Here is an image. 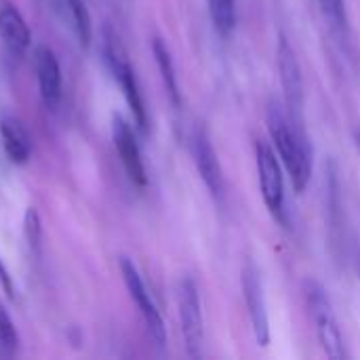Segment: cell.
<instances>
[{
  "instance_id": "obj_1",
  "label": "cell",
  "mask_w": 360,
  "mask_h": 360,
  "mask_svg": "<svg viewBox=\"0 0 360 360\" xmlns=\"http://www.w3.org/2000/svg\"><path fill=\"white\" fill-rule=\"evenodd\" d=\"M268 129L270 137L276 146L278 158L287 173L291 175L293 188L304 192L310 175H312V150L308 146V137L297 120L287 118L278 108H270L268 112Z\"/></svg>"
},
{
  "instance_id": "obj_2",
  "label": "cell",
  "mask_w": 360,
  "mask_h": 360,
  "mask_svg": "<svg viewBox=\"0 0 360 360\" xmlns=\"http://www.w3.org/2000/svg\"><path fill=\"white\" fill-rule=\"evenodd\" d=\"M105 57H108V63H110L114 78L118 80V84L122 89V95H124V99L133 112L137 127L141 131H146L148 129V112H146V103H143L135 72H133V68L127 59V53L122 51L116 34H112L110 30H105Z\"/></svg>"
},
{
  "instance_id": "obj_3",
  "label": "cell",
  "mask_w": 360,
  "mask_h": 360,
  "mask_svg": "<svg viewBox=\"0 0 360 360\" xmlns=\"http://www.w3.org/2000/svg\"><path fill=\"white\" fill-rule=\"evenodd\" d=\"M306 297H308V306L316 323V338L321 342V348L325 350L329 359L342 360L346 356V346H344V338H342L338 319L333 314V308L325 289L316 283H308Z\"/></svg>"
},
{
  "instance_id": "obj_4",
  "label": "cell",
  "mask_w": 360,
  "mask_h": 360,
  "mask_svg": "<svg viewBox=\"0 0 360 360\" xmlns=\"http://www.w3.org/2000/svg\"><path fill=\"white\" fill-rule=\"evenodd\" d=\"M177 308H179V323H181V335L186 350L192 359H198L202 354V308H200V295L194 278L186 276L181 278L177 287Z\"/></svg>"
},
{
  "instance_id": "obj_5",
  "label": "cell",
  "mask_w": 360,
  "mask_h": 360,
  "mask_svg": "<svg viewBox=\"0 0 360 360\" xmlns=\"http://www.w3.org/2000/svg\"><path fill=\"white\" fill-rule=\"evenodd\" d=\"M255 156H257V173H259V186L264 194V202L268 211L281 221L287 224V213H285V179H283V169L276 158V152L259 141L255 146Z\"/></svg>"
},
{
  "instance_id": "obj_6",
  "label": "cell",
  "mask_w": 360,
  "mask_h": 360,
  "mask_svg": "<svg viewBox=\"0 0 360 360\" xmlns=\"http://www.w3.org/2000/svg\"><path fill=\"white\" fill-rule=\"evenodd\" d=\"M120 272H122V278H124V285H127V291L131 295V300L135 302L146 327H148V333L150 338L162 346L167 342V329H165V323H162V316L152 300V295L148 293L146 289V283L139 274V270L135 268V264L129 259V257H122L120 259Z\"/></svg>"
},
{
  "instance_id": "obj_7",
  "label": "cell",
  "mask_w": 360,
  "mask_h": 360,
  "mask_svg": "<svg viewBox=\"0 0 360 360\" xmlns=\"http://www.w3.org/2000/svg\"><path fill=\"white\" fill-rule=\"evenodd\" d=\"M278 70H281V82L285 89L287 108L291 112V118L300 122L304 112V80H302V70L295 51L285 36H281L278 40Z\"/></svg>"
},
{
  "instance_id": "obj_8",
  "label": "cell",
  "mask_w": 360,
  "mask_h": 360,
  "mask_svg": "<svg viewBox=\"0 0 360 360\" xmlns=\"http://www.w3.org/2000/svg\"><path fill=\"white\" fill-rule=\"evenodd\" d=\"M190 152L194 156V162H196V169L207 186V190L213 194V198H221L224 196V173H221V165H219V158L213 150V143L209 139V135L205 133V129H196L192 135H190Z\"/></svg>"
},
{
  "instance_id": "obj_9",
  "label": "cell",
  "mask_w": 360,
  "mask_h": 360,
  "mask_svg": "<svg viewBox=\"0 0 360 360\" xmlns=\"http://www.w3.org/2000/svg\"><path fill=\"white\" fill-rule=\"evenodd\" d=\"M243 293H245V302L249 308V319L253 325L255 340L259 346H268L270 321H268V308H266V297H264V285H262L259 272L251 264L243 270Z\"/></svg>"
},
{
  "instance_id": "obj_10",
  "label": "cell",
  "mask_w": 360,
  "mask_h": 360,
  "mask_svg": "<svg viewBox=\"0 0 360 360\" xmlns=\"http://www.w3.org/2000/svg\"><path fill=\"white\" fill-rule=\"evenodd\" d=\"M112 137H114V146L118 150L120 162L129 175V179L139 186L146 188L148 184V175H146V165L141 158V150L137 146V139L133 135V129L129 127V122L122 116H114L112 122Z\"/></svg>"
},
{
  "instance_id": "obj_11",
  "label": "cell",
  "mask_w": 360,
  "mask_h": 360,
  "mask_svg": "<svg viewBox=\"0 0 360 360\" xmlns=\"http://www.w3.org/2000/svg\"><path fill=\"white\" fill-rule=\"evenodd\" d=\"M36 78L42 103L55 110L61 101V68L59 59L49 46H38L36 51Z\"/></svg>"
},
{
  "instance_id": "obj_12",
  "label": "cell",
  "mask_w": 360,
  "mask_h": 360,
  "mask_svg": "<svg viewBox=\"0 0 360 360\" xmlns=\"http://www.w3.org/2000/svg\"><path fill=\"white\" fill-rule=\"evenodd\" d=\"M0 40L13 57H21L32 40L23 15L8 0H0Z\"/></svg>"
},
{
  "instance_id": "obj_13",
  "label": "cell",
  "mask_w": 360,
  "mask_h": 360,
  "mask_svg": "<svg viewBox=\"0 0 360 360\" xmlns=\"http://www.w3.org/2000/svg\"><path fill=\"white\" fill-rule=\"evenodd\" d=\"M0 137H2L4 152L11 162H15V165L27 162V158L32 154V139L19 118L4 116L0 120Z\"/></svg>"
},
{
  "instance_id": "obj_14",
  "label": "cell",
  "mask_w": 360,
  "mask_h": 360,
  "mask_svg": "<svg viewBox=\"0 0 360 360\" xmlns=\"http://www.w3.org/2000/svg\"><path fill=\"white\" fill-rule=\"evenodd\" d=\"M152 51H154V59H156V65H158V70H160L165 89H167L171 101H173L175 105H179V103H181V95H179V84H177V74H175V65H173L171 53H169L167 44H165L160 38H154Z\"/></svg>"
},
{
  "instance_id": "obj_15",
  "label": "cell",
  "mask_w": 360,
  "mask_h": 360,
  "mask_svg": "<svg viewBox=\"0 0 360 360\" xmlns=\"http://www.w3.org/2000/svg\"><path fill=\"white\" fill-rule=\"evenodd\" d=\"M211 21L221 38H228L236 27V0H207Z\"/></svg>"
},
{
  "instance_id": "obj_16",
  "label": "cell",
  "mask_w": 360,
  "mask_h": 360,
  "mask_svg": "<svg viewBox=\"0 0 360 360\" xmlns=\"http://www.w3.org/2000/svg\"><path fill=\"white\" fill-rule=\"evenodd\" d=\"M65 2L72 13V21H74L80 44L89 46L91 38H93V23H91V13L86 8V2L84 0H65Z\"/></svg>"
},
{
  "instance_id": "obj_17",
  "label": "cell",
  "mask_w": 360,
  "mask_h": 360,
  "mask_svg": "<svg viewBox=\"0 0 360 360\" xmlns=\"http://www.w3.org/2000/svg\"><path fill=\"white\" fill-rule=\"evenodd\" d=\"M19 348V338H17V329L8 316V312L0 306V356L2 359H11L15 356Z\"/></svg>"
},
{
  "instance_id": "obj_18",
  "label": "cell",
  "mask_w": 360,
  "mask_h": 360,
  "mask_svg": "<svg viewBox=\"0 0 360 360\" xmlns=\"http://www.w3.org/2000/svg\"><path fill=\"white\" fill-rule=\"evenodd\" d=\"M25 238H27V245L32 249L34 255H40V236H42V230H40V217L36 213V209H27L25 211Z\"/></svg>"
},
{
  "instance_id": "obj_19",
  "label": "cell",
  "mask_w": 360,
  "mask_h": 360,
  "mask_svg": "<svg viewBox=\"0 0 360 360\" xmlns=\"http://www.w3.org/2000/svg\"><path fill=\"white\" fill-rule=\"evenodd\" d=\"M323 13L335 23L342 25L346 21V8H344V0H319Z\"/></svg>"
},
{
  "instance_id": "obj_20",
  "label": "cell",
  "mask_w": 360,
  "mask_h": 360,
  "mask_svg": "<svg viewBox=\"0 0 360 360\" xmlns=\"http://www.w3.org/2000/svg\"><path fill=\"white\" fill-rule=\"evenodd\" d=\"M0 285H2V289H4V293H6L8 297H13V295H15L13 281H11V276H8V270L4 268L2 259H0Z\"/></svg>"
},
{
  "instance_id": "obj_21",
  "label": "cell",
  "mask_w": 360,
  "mask_h": 360,
  "mask_svg": "<svg viewBox=\"0 0 360 360\" xmlns=\"http://www.w3.org/2000/svg\"><path fill=\"white\" fill-rule=\"evenodd\" d=\"M354 143H356V148L360 150V129H356V131H354Z\"/></svg>"
}]
</instances>
